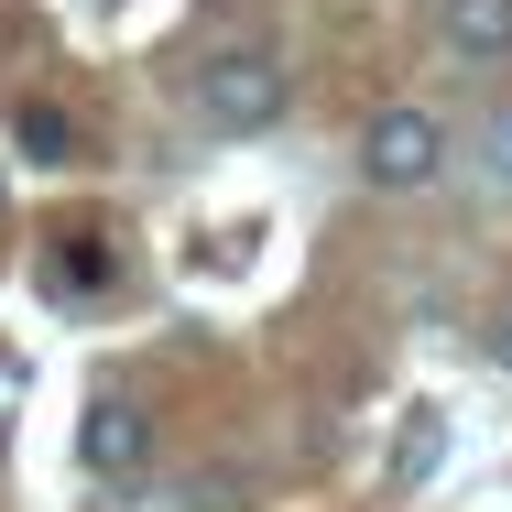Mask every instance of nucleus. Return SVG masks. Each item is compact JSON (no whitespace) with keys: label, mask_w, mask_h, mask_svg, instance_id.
Instances as JSON below:
<instances>
[{"label":"nucleus","mask_w":512,"mask_h":512,"mask_svg":"<svg viewBox=\"0 0 512 512\" xmlns=\"http://www.w3.org/2000/svg\"><path fill=\"white\" fill-rule=\"evenodd\" d=\"M491 175H512V120H502V142H491Z\"/></svg>","instance_id":"nucleus-7"},{"label":"nucleus","mask_w":512,"mask_h":512,"mask_svg":"<svg viewBox=\"0 0 512 512\" xmlns=\"http://www.w3.org/2000/svg\"><path fill=\"white\" fill-rule=\"evenodd\" d=\"M22 153H44V164H66V153H77V131H66V109L22 99Z\"/></svg>","instance_id":"nucleus-6"},{"label":"nucleus","mask_w":512,"mask_h":512,"mask_svg":"<svg viewBox=\"0 0 512 512\" xmlns=\"http://www.w3.org/2000/svg\"><path fill=\"white\" fill-rule=\"evenodd\" d=\"M436 44L458 66H512V0H436Z\"/></svg>","instance_id":"nucleus-4"},{"label":"nucleus","mask_w":512,"mask_h":512,"mask_svg":"<svg viewBox=\"0 0 512 512\" xmlns=\"http://www.w3.org/2000/svg\"><path fill=\"white\" fill-rule=\"evenodd\" d=\"M295 99V77H284V44H262V33H229V44H197L186 55V109H197L207 131H262V120H284Z\"/></svg>","instance_id":"nucleus-1"},{"label":"nucleus","mask_w":512,"mask_h":512,"mask_svg":"<svg viewBox=\"0 0 512 512\" xmlns=\"http://www.w3.org/2000/svg\"><path fill=\"white\" fill-rule=\"evenodd\" d=\"M502 360H512V316H502Z\"/></svg>","instance_id":"nucleus-8"},{"label":"nucleus","mask_w":512,"mask_h":512,"mask_svg":"<svg viewBox=\"0 0 512 512\" xmlns=\"http://www.w3.org/2000/svg\"><path fill=\"white\" fill-rule=\"evenodd\" d=\"M436 164H447V131H436V109H371V131H360V175L382 186V197H414V186H436Z\"/></svg>","instance_id":"nucleus-3"},{"label":"nucleus","mask_w":512,"mask_h":512,"mask_svg":"<svg viewBox=\"0 0 512 512\" xmlns=\"http://www.w3.org/2000/svg\"><path fill=\"white\" fill-rule=\"evenodd\" d=\"M0 197H11V186H0Z\"/></svg>","instance_id":"nucleus-9"},{"label":"nucleus","mask_w":512,"mask_h":512,"mask_svg":"<svg viewBox=\"0 0 512 512\" xmlns=\"http://www.w3.org/2000/svg\"><path fill=\"white\" fill-rule=\"evenodd\" d=\"M55 284H66V295H109V240L99 229H66V240H55Z\"/></svg>","instance_id":"nucleus-5"},{"label":"nucleus","mask_w":512,"mask_h":512,"mask_svg":"<svg viewBox=\"0 0 512 512\" xmlns=\"http://www.w3.org/2000/svg\"><path fill=\"white\" fill-rule=\"evenodd\" d=\"M153 447H164V436H153V404L120 393V382H99L88 414H77V458H88V480H99V491H142V480H153Z\"/></svg>","instance_id":"nucleus-2"}]
</instances>
